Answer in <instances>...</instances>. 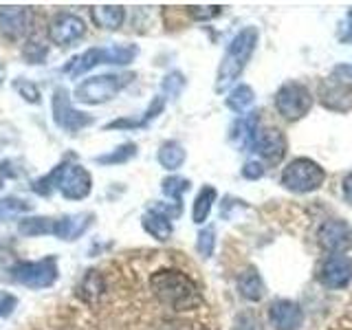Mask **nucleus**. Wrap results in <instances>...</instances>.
Returning <instances> with one entry per match:
<instances>
[{"label":"nucleus","instance_id":"38","mask_svg":"<svg viewBox=\"0 0 352 330\" xmlns=\"http://www.w3.org/2000/svg\"><path fill=\"white\" fill-rule=\"evenodd\" d=\"M3 80H5V66L0 64V82H3Z\"/></svg>","mask_w":352,"mask_h":330},{"label":"nucleus","instance_id":"5","mask_svg":"<svg viewBox=\"0 0 352 330\" xmlns=\"http://www.w3.org/2000/svg\"><path fill=\"white\" fill-rule=\"evenodd\" d=\"M132 80V75H97L91 80H84L75 88V102L80 104H104L108 99H113L121 88Z\"/></svg>","mask_w":352,"mask_h":330},{"label":"nucleus","instance_id":"14","mask_svg":"<svg viewBox=\"0 0 352 330\" xmlns=\"http://www.w3.org/2000/svg\"><path fill=\"white\" fill-rule=\"evenodd\" d=\"M269 322L275 330H300L304 326V311L291 300H278L269 308Z\"/></svg>","mask_w":352,"mask_h":330},{"label":"nucleus","instance_id":"28","mask_svg":"<svg viewBox=\"0 0 352 330\" xmlns=\"http://www.w3.org/2000/svg\"><path fill=\"white\" fill-rule=\"evenodd\" d=\"M135 154H137V146H135V143H124V146H119L115 152L104 154V157H97V163H102V165L126 163V161H130L132 157H135Z\"/></svg>","mask_w":352,"mask_h":330},{"label":"nucleus","instance_id":"20","mask_svg":"<svg viewBox=\"0 0 352 330\" xmlns=\"http://www.w3.org/2000/svg\"><path fill=\"white\" fill-rule=\"evenodd\" d=\"M143 229L148 231V234L152 238L157 240H170L172 236V220L168 216H163L159 212H148L146 216H143Z\"/></svg>","mask_w":352,"mask_h":330},{"label":"nucleus","instance_id":"12","mask_svg":"<svg viewBox=\"0 0 352 330\" xmlns=\"http://www.w3.org/2000/svg\"><path fill=\"white\" fill-rule=\"evenodd\" d=\"M253 148L267 163H280L286 154V137L278 128H262L253 135Z\"/></svg>","mask_w":352,"mask_h":330},{"label":"nucleus","instance_id":"8","mask_svg":"<svg viewBox=\"0 0 352 330\" xmlns=\"http://www.w3.org/2000/svg\"><path fill=\"white\" fill-rule=\"evenodd\" d=\"M275 108H278V113L284 119L297 121L311 113L313 95L300 82H286L280 91L275 93Z\"/></svg>","mask_w":352,"mask_h":330},{"label":"nucleus","instance_id":"17","mask_svg":"<svg viewBox=\"0 0 352 330\" xmlns=\"http://www.w3.org/2000/svg\"><path fill=\"white\" fill-rule=\"evenodd\" d=\"M91 16H93V22L97 27L115 31V29H119L121 25H124L126 11H124V7H119V5H104V7H93Z\"/></svg>","mask_w":352,"mask_h":330},{"label":"nucleus","instance_id":"31","mask_svg":"<svg viewBox=\"0 0 352 330\" xmlns=\"http://www.w3.org/2000/svg\"><path fill=\"white\" fill-rule=\"evenodd\" d=\"M14 88L16 91L27 99V102H31V104H38L40 102V91H38V86L33 84V82H29V80H16L14 82Z\"/></svg>","mask_w":352,"mask_h":330},{"label":"nucleus","instance_id":"23","mask_svg":"<svg viewBox=\"0 0 352 330\" xmlns=\"http://www.w3.org/2000/svg\"><path fill=\"white\" fill-rule=\"evenodd\" d=\"M27 212H31V203L22 201V198H16V196L0 198V223H5V220H11V218H18Z\"/></svg>","mask_w":352,"mask_h":330},{"label":"nucleus","instance_id":"26","mask_svg":"<svg viewBox=\"0 0 352 330\" xmlns=\"http://www.w3.org/2000/svg\"><path fill=\"white\" fill-rule=\"evenodd\" d=\"M337 99H341V104H344L346 108L352 106V99L348 97V91L346 86H330V88H322V102L326 108H333L337 110Z\"/></svg>","mask_w":352,"mask_h":330},{"label":"nucleus","instance_id":"36","mask_svg":"<svg viewBox=\"0 0 352 330\" xmlns=\"http://www.w3.org/2000/svg\"><path fill=\"white\" fill-rule=\"evenodd\" d=\"M339 38L344 40V42H352V9H350V14H348V18H346L344 31L339 33Z\"/></svg>","mask_w":352,"mask_h":330},{"label":"nucleus","instance_id":"34","mask_svg":"<svg viewBox=\"0 0 352 330\" xmlns=\"http://www.w3.org/2000/svg\"><path fill=\"white\" fill-rule=\"evenodd\" d=\"M242 176L245 179H249V181H258V179H262L264 176V168H262V163H258V161H249L245 168H242Z\"/></svg>","mask_w":352,"mask_h":330},{"label":"nucleus","instance_id":"7","mask_svg":"<svg viewBox=\"0 0 352 330\" xmlns=\"http://www.w3.org/2000/svg\"><path fill=\"white\" fill-rule=\"evenodd\" d=\"M58 260L53 256H47L38 262H18L11 269V278L22 286H29V289H49L58 280Z\"/></svg>","mask_w":352,"mask_h":330},{"label":"nucleus","instance_id":"37","mask_svg":"<svg viewBox=\"0 0 352 330\" xmlns=\"http://www.w3.org/2000/svg\"><path fill=\"white\" fill-rule=\"evenodd\" d=\"M344 196H346V201L352 205V172L344 179Z\"/></svg>","mask_w":352,"mask_h":330},{"label":"nucleus","instance_id":"2","mask_svg":"<svg viewBox=\"0 0 352 330\" xmlns=\"http://www.w3.org/2000/svg\"><path fill=\"white\" fill-rule=\"evenodd\" d=\"M31 190L40 196H49L53 190H60V194L69 201H82L93 190V179L88 170H84L77 163H60L51 174H47L40 181H33Z\"/></svg>","mask_w":352,"mask_h":330},{"label":"nucleus","instance_id":"39","mask_svg":"<svg viewBox=\"0 0 352 330\" xmlns=\"http://www.w3.org/2000/svg\"><path fill=\"white\" fill-rule=\"evenodd\" d=\"M3 185H5V183H3V176H0V190H3Z\"/></svg>","mask_w":352,"mask_h":330},{"label":"nucleus","instance_id":"27","mask_svg":"<svg viewBox=\"0 0 352 330\" xmlns=\"http://www.w3.org/2000/svg\"><path fill=\"white\" fill-rule=\"evenodd\" d=\"M190 190V181L187 179H181V176H170V179L163 181V194L170 196L174 203L183 205V194Z\"/></svg>","mask_w":352,"mask_h":330},{"label":"nucleus","instance_id":"15","mask_svg":"<svg viewBox=\"0 0 352 330\" xmlns=\"http://www.w3.org/2000/svg\"><path fill=\"white\" fill-rule=\"evenodd\" d=\"M31 27V11L27 7H0V31L9 38L25 36Z\"/></svg>","mask_w":352,"mask_h":330},{"label":"nucleus","instance_id":"11","mask_svg":"<svg viewBox=\"0 0 352 330\" xmlns=\"http://www.w3.org/2000/svg\"><path fill=\"white\" fill-rule=\"evenodd\" d=\"M319 280L328 289H346L352 280V260L346 253H333L328 256L319 269Z\"/></svg>","mask_w":352,"mask_h":330},{"label":"nucleus","instance_id":"29","mask_svg":"<svg viewBox=\"0 0 352 330\" xmlns=\"http://www.w3.org/2000/svg\"><path fill=\"white\" fill-rule=\"evenodd\" d=\"M47 53H49L47 44H42L38 40H29L25 47H22V55H25V60L29 64H40V62H44Z\"/></svg>","mask_w":352,"mask_h":330},{"label":"nucleus","instance_id":"21","mask_svg":"<svg viewBox=\"0 0 352 330\" xmlns=\"http://www.w3.org/2000/svg\"><path fill=\"white\" fill-rule=\"evenodd\" d=\"M185 150L181 143L176 141H168L163 143V146L159 148V163L163 165L165 170H179L181 165L185 163Z\"/></svg>","mask_w":352,"mask_h":330},{"label":"nucleus","instance_id":"6","mask_svg":"<svg viewBox=\"0 0 352 330\" xmlns=\"http://www.w3.org/2000/svg\"><path fill=\"white\" fill-rule=\"evenodd\" d=\"M137 53H139L137 47H108V49L95 47V49H88L86 53H82L80 58H75L69 66H66V71H69L73 77H80L97 64H130L137 58Z\"/></svg>","mask_w":352,"mask_h":330},{"label":"nucleus","instance_id":"25","mask_svg":"<svg viewBox=\"0 0 352 330\" xmlns=\"http://www.w3.org/2000/svg\"><path fill=\"white\" fill-rule=\"evenodd\" d=\"M251 104H253V91H251V86H247V84L236 86L227 97V106L234 110V113H245Z\"/></svg>","mask_w":352,"mask_h":330},{"label":"nucleus","instance_id":"1","mask_svg":"<svg viewBox=\"0 0 352 330\" xmlns=\"http://www.w3.org/2000/svg\"><path fill=\"white\" fill-rule=\"evenodd\" d=\"M152 295L172 311H194L203 304V295L198 291L196 282L181 271L163 269L152 273L150 278Z\"/></svg>","mask_w":352,"mask_h":330},{"label":"nucleus","instance_id":"13","mask_svg":"<svg viewBox=\"0 0 352 330\" xmlns=\"http://www.w3.org/2000/svg\"><path fill=\"white\" fill-rule=\"evenodd\" d=\"M317 242L330 253H344L352 245V229L346 220H326L317 231Z\"/></svg>","mask_w":352,"mask_h":330},{"label":"nucleus","instance_id":"22","mask_svg":"<svg viewBox=\"0 0 352 330\" xmlns=\"http://www.w3.org/2000/svg\"><path fill=\"white\" fill-rule=\"evenodd\" d=\"M216 203V190L212 185L203 187L201 192H198L196 201H194V212H192V218L196 225H203L205 220L209 218V212H212V205Z\"/></svg>","mask_w":352,"mask_h":330},{"label":"nucleus","instance_id":"30","mask_svg":"<svg viewBox=\"0 0 352 330\" xmlns=\"http://www.w3.org/2000/svg\"><path fill=\"white\" fill-rule=\"evenodd\" d=\"M214 247H216V231H214V227H205L201 234H198L196 249L203 258H212Z\"/></svg>","mask_w":352,"mask_h":330},{"label":"nucleus","instance_id":"3","mask_svg":"<svg viewBox=\"0 0 352 330\" xmlns=\"http://www.w3.org/2000/svg\"><path fill=\"white\" fill-rule=\"evenodd\" d=\"M258 38H260L258 29L247 27V29H242L234 40H231L225 58L218 66V75H216V91L218 93H223L229 84H234L240 77V73L245 71L249 58L253 55V51H256Z\"/></svg>","mask_w":352,"mask_h":330},{"label":"nucleus","instance_id":"19","mask_svg":"<svg viewBox=\"0 0 352 330\" xmlns=\"http://www.w3.org/2000/svg\"><path fill=\"white\" fill-rule=\"evenodd\" d=\"M238 291H240L242 297H245V300H249V302H260L262 297H264V282H262V278H260L256 271L249 269V271H245V273L240 275Z\"/></svg>","mask_w":352,"mask_h":330},{"label":"nucleus","instance_id":"18","mask_svg":"<svg viewBox=\"0 0 352 330\" xmlns=\"http://www.w3.org/2000/svg\"><path fill=\"white\" fill-rule=\"evenodd\" d=\"M58 218H22L18 231L22 236H55Z\"/></svg>","mask_w":352,"mask_h":330},{"label":"nucleus","instance_id":"32","mask_svg":"<svg viewBox=\"0 0 352 330\" xmlns=\"http://www.w3.org/2000/svg\"><path fill=\"white\" fill-rule=\"evenodd\" d=\"M18 306V300L11 293H0V319L9 317L14 313V308Z\"/></svg>","mask_w":352,"mask_h":330},{"label":"nucleus","instance_id":"9","mask_svg":"<svg viewBox=\"0 0 352 330\" xmlns=\"http://www.w3.org/2000/svg\"><path fill=\"white\" fill-rule=\"evenodd\" d=\"M53 119L62 130L71 132V135L73 132H80L84 126L93 124V117H88L71 106V97L64 88H58L53 95Z\"/></svg>","mask_w":352,"mask_h":330},{"label":"nucleus","instance_id":"33","mask_svg":"<svg viewBox=\"0 0 352 330\" xmlns=\"http://www.w3.org/2000/svg\"><path fill=\"white\" fill-rule=\"evenodd\" d=\"M183 88V75L181 73H172L163 80V91H168L170 95H179Z\"/></svg>","mask_w":352,"mask_h":330},{"label":"nucleus","instance_id":"4","mask_svg":"<svg viewBox=\"0 0 352 330\" xmlns=\"http://www.w3.org/2000/svg\"><path fill=\"white\" fill-rule=\"evenodd\" d=\"M324 181H326L324 168L319 163H315L313 159H306V157L293 159L282 172V185L295 194L315 192L324 185Z\"/></svg>","mask_w":352,"mask_h":330},{"label":"nucleus","instance_id":"10","mask_svg":"<svg viewBox=\"0 0 352 330\" xmlns=\"http://www.w3.org/2000/svg\"><path fill=\"white\" fill-rule=\"evenodd\" d=\"M86 33V25L80 16L71 14V11H62L49 25V40L60 47H71Z\"/></svg>","mask_w":352,"mask_h":330},{"label":"nucleus","instance_id":"24","mask_svg":"<svg viewBox=\"0 0 352 330\" xmlns=\"http://www.w3.org/2000/svg\"><path fill=\"white\" fill-rule=\"evenodd\" d=\"M104 289H106V286H104L102 275H99L97 271H88L86 278L80 284V295L84 297L86 302H93V300H97V297L104 293Z\"/></svg>","mask_w":352,"mask_h":330},{"label":"nucleus","instance_id":"16","mask_svg":"<svg viewBox=\"0 0 352 330\" xmlns=\"http://www.w3.org/2000/svg\"><path fill=\"white\" fill-rule=\"evenodd\" d=\"M93 223V214H75V216H62L58 218V229H55V238L62 240H75L80 238L88 225Z\"/></svg>","mask_w":352,"mask_h":330},{"label":"nucleus","instance_id":"35","mask_svg":"<svg viewBox=\"0 0 352 330\" xmlns=\"http://www.w3.org/2000/svg\"><path fill=\"white\" fill-rule=\"evenodd\" d=\"M223 7H190V14L196 20H209V18H216L220 14Z\"/></svg>","mask_w":352,"mask_h":330}]
</instances>
